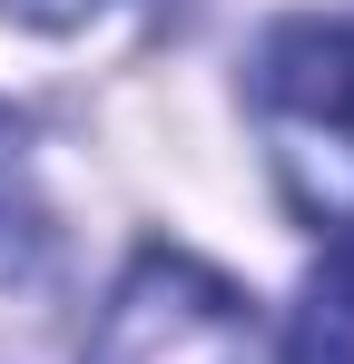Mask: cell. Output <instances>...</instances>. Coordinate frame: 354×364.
<instances>
[{
    "instance_id": "cell-2",
    "label": "cell",
    "mask_w": 354,
    "mask_h": 364,
    "mask_svg": "<svg viewBox=\"0 0 354 364\" xmlns=\"http://www.w3.org/2000/svg\"><path fill=\"white\" fill-rule=\"evenodd\" d=\"M89 364H256V305L217 266L148 246L99 305Z\"/></svg>"
},
{
    "instance_id": "cell-4",
    "label": "cell",
    "mask_w": 354,
    "mask_h": 364,
    "mask_svg": "<svg viewBox=\"0 0 354 364\" xmlns=\"http://www.w3.org/2000/svg\"><path fill=\"white\" fill-rule=\"evenodd\" d=\"M0 10H20V20H50V30H59V20H89L99 0H0Z\"/></svg>"
},
{
    "instance_id": "cell-1",
    "label": "cell",
    "mask_w": 354,
    "mask_h": 364,
    "mask_svg": "<svg viewBox=\"0 0 354 364\" xmlns=\"http://www.w3.org/2000/svg\"><path fill=\"white\" fill-rule=\"evenodd\" d=\"M256 128L276 187L305 227L354 237V30L345 20H276L256 50Z\"/></svg>"
},
{
    "instance_id": "cell-3",
    "label": "cell",
    "mask_w": 354,
    "mask_h": 364,
    "mask_svg": "<svg viewBox=\"0 0 354 364\" xmlns=\"http://www.w3.org/2000/svg\"><path fill=\"white\" fill-rule=\"evenodd\" d=\"M286 364H354V246H335L305 276L295 325H286Z\"/></svg>"
}]
</instances>
